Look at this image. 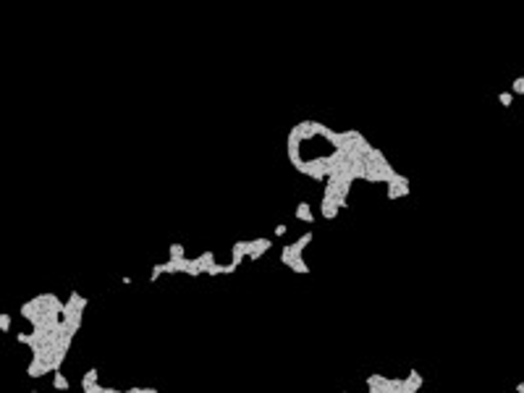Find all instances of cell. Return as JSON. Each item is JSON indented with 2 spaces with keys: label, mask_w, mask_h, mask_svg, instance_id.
<instances>
[{
  "label": "cell",
  "mask_w": 524,
  "mask_h": 393,
  "mask_svg": "<svg viewBox=\"0 0 524 393\" xmlns=\"http://www.w3.org/2000/svg\"><path fill=\"white\" fill-rule=\"evenodd\" d=\"M270 247H273L270 239H252V254H249V260H260L262 252H267Z\"/></svg>",
  "instance_id": "obj_1"
},
{
  "label": "cell",
  "mask_w": 524,
  "mask_h": 393,
  "mask_svg": "<svg viewBox=\"0 0 524 393\" xmlns=\"http://www.w3.org/2000/svg\"><path fill=\"white\" fill-rule=\"evenodd\" d=\"M296 218H299V221H307V223H312V221H314V215H312V207H309L307 202H299V205H296Z\"/></svg>",
  "instance_id": "obj_2"
},
{
  "label": "cell",
  "mask_w": 524,
  "mask_h": 393,
  "mask_svg": "<svg viewBox=\"0 0 524 393\" xmlns=\"http://www.w3.org/2000/svg\"><path fill=\"white\" fill-rule=\"evenodd\" d=\"M53 388H58V390H68V388H71V383H68V377H66L63 372H53Z\"/></svg>",
  "instance_id": "obj_3"
},
{
  "label": "cell",
  "mask_w": 524,
  "mask_h": 393,
  "mask_svg": "<svg viewBox=\"0 0 524 393\" xmlns=\"http://www.w3.org/2000/svg\"><path fill=\"white\" fill-rule=\"evenodd\" d=\"M170 260H186L181 244H170Z\"/></svg>",
  "instance_id": "obj_4"
},
{
  "label": "cell",
  "mask_w": 524,
  "mask_h": 393,
  "mask_svg": "<svg viewBox=\"0 0 524 393\" xmlns=\"http://www.w3.org/2000/svg\"><path fill=\"white\" fill-rule=\"evenodd\" d=\"M498 100H500V105H503V108H508L511 102H514V92H511V89H508V92H500Z\"/></svg>",
  "instance_id": "obj_5"
},
{
  "label": "cell",
  "mask_w": 524,
  "mask_h": 393,
  "mask_svg": "<svg viewBox=\"0 0 524 393\" xmlns=\"http://www.w3.org/2000/svg\"><path fill=\"white\" fill-rule=\"evenodd\" d=\"M511 92H514V95H524V76L514 79V84H511Z\"/></svg>",
  "instance_id": "obj_6"
},
{
  "label": "cell",
  "mask_w": 524,
  "mask_h": 393,
  "mask_svg": "<svg viewBox=\"0 0 524 393\" xmlns=\"http://www.w3.org/2000/svg\"><path fill=\"white\" fill-rule=\"evenodd\" d=\"M0 330H3V333L11 330V315H0Z\"/></svg>",
  "instance_id": "obj_7"
},
{
  "label": "cell",
  "mask_w": 524,
  "mask_h": 393,
  "mask_svg": "<svg viewBox=\"0 0 524 393\" xmlns=\"http://www.w3.org/2000/svg\"><path fill=\"white\" fill-rule=\"evenodd\" d=\"M283 234H288V228L286 226H275V236H283Z\"/></svg>",
  "instance_id": "obj_8"
}]
</instances>
